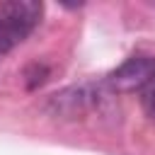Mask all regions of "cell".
<instances>
[{
	"instance_id": "6da1fadb",
	"label": "cell",
	"mask_w": 155,
	"mask_h": 155,
	"mask_svg": "<svg viewBox=\"0 0 155 155\" xmlns=\"http://www.w3.org/2000/svg\"><path fill=\"white\" fill-rule=\"evenodd\" d=\"M41 12L44 5L36 0H10L0 5V58L36 29Z\"/></svg>"
},
{
	"instance_id": "7a4b0ae2",
	"label": "cell",
	"mask_w": 155,
	"mask_h": 155,
	"mask_svg": "<svg viewBox=\"0 0 155 155\" xmlns=\"http://www.w3.org/2000/svg\"><path fill=\"white\" fill-rule=\"evenodd\" d=\"M155 75V58L145 56H133L126 63H121L111 75H109V87L116 92H143L145 85Z\"/></svg>"
},
{
	"instance_id": "3957f363",
	"label": "cell",
	"mask_w": 155,
	"mask_h": 155,
	"mask_svg": "<svg viewBox=\"0 0 155 155\" xmlns=\"http://www.w3.org/2000/svg\"><path fill=\"white\" fill-rule=\"evenodd\" d=\"M99 97L90 90V87H68L58 94L51 97L48 102V109L58 116H65V119H73V116H80L85 114Z\"/></svg>"
},
{
	"instance_id": "277c9868",
	"label": "cell",
	"mask_w": 155,
	"mask_h": 155,
	"mask_svg": "<svg viewBox=\"0 0 155 155\" xmlns=\"http://www.w3.org/2000/svg\"><path fill=\"white\" fill-rule=\"evenodd\" d=\"M143 104H145V109L150 111V114H155V75H153V80L145 85V90H143Z\"/></svg>"
}]
</instances>
